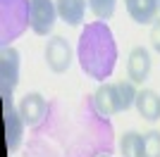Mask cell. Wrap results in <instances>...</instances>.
Masks as SVG:
<instances>
[{
    "mask_svg": "<svg viewBox=\"0 0 160 157\" xmlns=\"http://www.w3.org/2000/svg\"><path fill=\"white\" fill-rule=\"evenodd\" d=\"M77 59L81 72L100 83H105V78L112 76L117 62V43L105 21H91L81 29L77 43Z\"/></svg>",
    "mask_w": 160,
    "mask_h": 157,
    "instance_id": "cell-1",
    "label": "cell"
},
{
    "mask_svg": "<svg viewBox=\"0 0 160 157\" xmlns=\"http://www.w3.org/2000/svg\"><path fill=\"white\" fill-rule=\"evenodd\" d=\"M136 83L132 81H115V83H100L98 91L93 93L91 105L98 117H112L120 112H127L134 102H136Z\"/></svg>",
    "mask_w": 160,
    "mask_h": 157,
    "instance_id": "cell-2",
    "label": "cell"
},
{
    "mask_svg": "<svg viewBox=\"0 0 160 157\" xmlns=\"http://www.w3.org/2000/svg\"><path fill=\"white\" fill-rule=\"evenodd\" d=\"M29 26V0H0V40L10 48Z\"/></svg>",
    "mask_w": 160,
    "mask_h": 157,
    "instance_id": "cell-3",
    "label": "cell"
},
{
    "mask_svg": "<svg viewBox=\"0 0 160 157\" xmlns=\"http://www.w3.org/2000/svg\"><path fill=\"white\" fill-rule=\"evenodd\" d=\"M58 19L55 0H29V26L36 36H48Z\"/></svg>",
    "mask_w": 160,
    "mask_h": 157,
    "instance_id": "cell-4",
    "label": "cell"
},
{
    "mask_svg": "<svg viewBox=\"0 0 160 157\" xmlns=\"http://www.w3.org/2000/svg\"><path fill=\"white\" fill-rule=\"evenodd\" d=\"M19 67H22L19 52L12 45L2 48V55H0V95L2 98H12L17 81H19Z\"/></svg>",
    "mask_w": 160,
    "mask_h": 157,
    "instance_id": "cell-5",
    "label": "cell"
},
{
    "mask_svg": "<svg viewBox=\"0 0 160 157\" xmlns=\"http://www.w3.org/2000/svg\"><path fill=\"white\" fill-rule=\"evenodd\" d=\"M2 119H5V140L7 150L17 152L22 145V136H24V119L19 114V107H14L12 98H2Z\"/></svg>",
    "mask_w": 160,
    "mask_h": 157,
    "instance_id": "cell-6",
    "label": "cell"
},
{
    "mask_svg": "<svg viewBox=\"0 0 160 157\" xmlns=\"http://www.w3.org/2000/svg\"><path fill=\"white\" fill-rule=\"evenodd\" d=\"M46 64L50 67V72L65 74L72 67V45L67 43L62 36H53L46 43Z\"/></svg>",
    "mask_w": 160,
    "mask_h": 157,
    "instance_id": "cell-7",
    "label": "cell"
},
{
    "mask_svg": "<svg viewBox=\"0 0 160 157\" xmlns=\"http://www.w3.org/2000/svg\"><path fill=\"white\" fill-rule=\"evenodd\" d=\"M17 107H19V114H22V119H24L27 126H38L43 121V117H46V112H48V102L41 93H27L19 100Z\"/></svg>",
    "mask_w": 160,
    "mask_h": 157,
    "instance_id": "cell-8",
    "label": "cell"
},
{
    "mask_svg": "<svg viewBox=\"0 0 160 157\" xmlns=\"http://www.w3.org/2000/svg\"><path fill=\"white\" fill-rule=\"evenodd\" d=\"M151 74V55L143 45L134 48L127 59V76L132 83H143Z\"/></svg>",
    "mask_w": 160,
    "mask_h": 157,
    "instance_id": "cell-9",
    "label": "cell"
},
{
    "mask_svg": "<svg viewBox=\"0 0 160 157\" xmlns=\"http://www.w3.org/2000/svg\"><path fill=\"white\" fill-rule=\"evenodd\" d=\"M124 5H127L129 17L139 24H153L155 14L160 10L158 0H124Z\"/></svg>",
    "mask_w": 160,
    "mask_h": 157,
    "instance_id": "cell-10",
    "label": "cell"
},
{
    "mask_svg": "<svg viewBox=\"0 0 160 157\" xmlns=\"http://www.w3.org/2000/svg\"><path fill=\"white\" fill-rule=\"evenodd\" d=\"M134 107H136V112H139L143 119H148V121H158L160 119V95L155 91L141 88V91L136 93Z\"/></svg>",
    "mask_w": 160,
    "mask_h": 157,
    "instance_id": "cell-11",
    "label": "cell"
},
{
    "mask_svg": "<svg viewBox=\"0 0 160 157\" xmlns=\"http://www.w3.org/2000/svg\"><path fill=\"white\" fill-rule=\"evenodd\" d=\"M86 2L88 0H55L58 17L69 26H79L86 14Z\"/></svg>",
    "mask_w": 160,
    "mask_h": 157,
    "instance_id": "cell-12",
    "label": "cell"
},
{
    "mask_svg": "<svg viewBox=\"0 0 160 157\" xmlns=\"http://www.w3.org/2000/svg\"><path fill=\"white\" fill-rule=\"evenodd\" d=\"M143 150V136L136 131H127L120 136V152L124 157H141Z\"/></svg>",
    "mask_w": 160,
    "mask_h": 157,
    "instance_id": "cell-13",
    "label": "cell"
},
{
    "mask_svg": "<svg viewBox=\"0 0 160 157\" xmlns=\"http://www.w3.org/2000/svg\"><path fill=\"white\" fill-rule=\"evenodd\" d=\"M115 5L117 0H88V10L96 14L98 21H108L115 14Z\"/></svg>",
    "mask_w": 160,
    "mask_h": 157,
    "instance_id": "cell-14",
    "label": "cell"
},
{
    "mask_svg": "<svg viewBox=\"0 0 160 157\" xmlns=\"http://www.w3.org/2000/svg\"><path fill=\"white\" fill-rule=\"evenodd\" d=\"M141 157H160V131L143 133V150Z\"/></svg>",
    "mask_w": 160,
    "mask_h": 157,
    "instance_id": "cell-15",
    "label": "cell"
},
{
    "mask_svg": "<svg viewBox=\"0 0 160 157\" xmlns=\"http://www.w3.org/2000/svg\"><path fill=\"white\" fill-rule=\"evenodd\" d=\"M151 45L155 52H160V19H155L151 24Z\"/></svg>",
    "mask_w": 160,
    "mask_h": 157,
    "instance_id": "cell-16",
    "label": "cell"
},
{
    "mask_svg": "<svg viewBox=\"0 0 160 157\" xmlns=\"http://www.w3.org/2000/svg\"><path fill=\"white\" fill-rule=\"evenodd\" d=\"M98 157H110V155H98Z\"/></svg>",
    "mask_w": 160,
    "mask_h": 157,
    "instance_id": "cell-17",
    "label": "cell"
},
{
    "mask_svg": "<svg viewBox=\"0 0 160 157\" xmlns=\"http://www.w3.org/2000/svg\"><path fill=\"white\" fill-rule=\"evenodd\" d=\"M158 2H160V0H158Z\"/></svg>",
    "mask_w": 160,
    "mask_h": 157,
    "instance_id": "cell-18",
    "label": "cell"
}]
</instances>
